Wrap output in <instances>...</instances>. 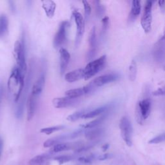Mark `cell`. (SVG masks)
I'll return each mask as SVG.
<instances>
[{
	"label": "cell",
	"mask_w": 165,
	"mask_h": 165,
	"mask_svg": "<svg viewBox=\"0 0 165 165\" xmlns=\"http://www.w3.org/2000/svg\"><path fill=\"white\" fill-rule=\"evenodd\" d=\"M25 75L18 66L12 69L7 81V89L11 99L16 104L18 102L25 87Z\"/></svg>",
	"instance_id": "6da1fadb"
},
{
	"label": "cell",
	"mask_w": 165,
	"mask_h": 165,
	"mask_svg": "<svg viewBox=\"0 0 165 165\" xmlns=\"http://www.w3.org/2000/svg\"><path fill=\"white\" fill-rule=\"evenodd\" d=\"M34 65H35L34 61L32 60L30 63L28 73L26 79V81H25V87L23 88V92L22 94V96L20 97L19 101L16 103V107L15 108V116L17 119H19L23 116V114L24 112L25 105L28 99L27 97L28 94V91L31 86L32 80L33 78V74H34Z\"/></svg>",
	"instance_id": "7a4b0ae2"
},
{
	"label": "cell",
	"mask_w": 165,
	"mask_h": 165,
	"mask_svg": "<svg viewBox=\"0 0 165 165\" xmlns=\"http://www.w3.org/2000/svg\"><path fill=\"white\" fill-rule=\"evenodd\" d=\"M14 54L17 66L25 75L27 70V65L26 62V43L25 34L22 35L20 40H17L15 42Z\"/></svg>",
	"instance_id": "3957f363"
},
{
	"label": "cell",
	"mask_w": 165,
	"mask_h": 165,
	"mask_svg": "<svg viewBox=\"0 0 165 165\" xmlns=\"http://www.w3.org/2000/svg\"><path fill=\"white\" fill-rule=\"evenodd\" d=\"M106 63H107V56L105 55L88 63L84 69V79L87 81L94 77L97 74H98L100 71L104 69Z\"/></svg>",
	"instance_id": "277c9868"
},
{
	"label": "cell",
	"mask_w": 165,
	"mask_h": 165,
	"mask_svg": "<svg viewBox=\"0 0 165 165\" xmlns=\"http://www.w3.org/2000/svg\"><path fill=\"white\" fill-rule=\"evenodd\" d=\"M46 67H47L46 61L45 60H43L42 61L41 69L40 75L38 76L36 81L34 83L31 89L30 95L38 99H39L42 92H43L45 87L46 75Z\"/></svg>",
	"instance_id": "5b68a950"
},
{
	"label": "cell",
	"mask_w": 165,
	"mask_h": 165,
	"mask_svg": "<svg viewBox=\"0 0 165 165\" xmlns=\"http://www.w3.org/2000/svg\"><path fill=\"white\" fill-rule=\"evenodd\" d=\"M70 23L67 21H64L60 23L53 40V45L55 49H60L63 48L62 46L65 43L67 40L68 29Z\"/></svg>",
	"instance_id": "8992f818"
},
{
	"label": "cell",
	"mask_w": 165,
	"mask_h": 165,
	"mask_svg": "<svg viewBox=\"0 0 165 165\" xmlns=\"http://www.w3.org/2000/svg\"><path fill=\"white\" fill-rule=\"evenodd\" d=\"M119 128L122 139L126 145L131 146L132 145V126L126 116L122 117L119 122Z\"/></svg>",
	"instance_id": "52a82bcc"
},
{
	"label": "cell",
	"mask_w": 165,
	"mask_h": 165,
	"mask_svg": "<svg viewBox=\"0 0 165 165\" xmlns=\"http://www.w3.org/2000/svg\"><path fill=\"white\" fill-rule=\"evenodd\" d=\"M72 14L76 24V31H77L75 40V47H78L81 43L84 34V28H85V21L82 14L78 10H74Z\"/></svg>",
	"instance_id": "ba28073f"
},
{
	"label": "cell",
	"mask_w": 165,
	"mask_h": 165,
	"mask_svg": "<svg viewBox=\"0 0 165 165\" xmlns=\"http://www.w3.org/2000/svg\"><path fill=\"white\" fill-rule=\"evenodd\" d=\"M152 6L153 1H148L145 3L144 13L141 19V24L144 31L149 33L151 31L152 22Z\"/></svg>",
	"instance_id": "9c48e42d"
},
{
	"label": "cell",
	"mask_w": 165,
	"mask_h": 165,
	"mask_svg": "<svg viewBox=\"0 0 165 165\" xmlns=\"http://www.w3.org/2000/svg\"><path fill=\"white\" fill-rule=\"evenodd\" d=\"M88 44H89V48H88L87 57L88 61H92V60L96 56L97 51H98V40H97L96 30L95 27H92L89 33Z\"/></svg>",
	"instance_id": "30bf717a"
},
{
	"label": "cell",
	"mask_w": 165,
	"mask_h": 165,
	"mask_svg": "<svg viewBox=\"0 0 165 165\" xmlns=\"http://www.w3.org/2000/svg\"><path fill=\"white\" fill-rule=\"evenodd\" d=\"M78 102V99L71 98L65 96L53 99L52 105L56 108H66L74 106Z\"/></svg>",
	"instance_id": "8fae6325"
},
{
	"label": "cell",
	"mask_w": 165,
	"mask_h": 165,
	"mask_svg": "<svg viewBox=\"0 0 165 165\" xmlns=\"http://www.w3.org/2000/svg\"><path fill=\"white\" fill-rule=\"evenodd\" d=\"M119 75L117 74H107L101 75L98 78H96L93 80L92 82L97 88H98L104 86L105 84H108L110 83L117 81L119 79Z\"/></svg>",
	"instance_id": "7c38bea8"
},
{
	"label": "cell",
	"mask_w": 165,
	"mask_h": 165,
	"mask_svg": "<svg viewBox=\"0 0 165 165\" xmlns=\"http://www.w3.org/2000/svg\"><path fill=\"white\" fill-rule=\"evenodd\" d=\"M70 60V54L65 48L60 49V70L61 75L65 74L69 64Z\"/></svg>",
	"instance_id": "4fadbf2b"
},
{
	"label": "cell",
	"mask_w": 165,
	"mask_h": 165,
	"mask_svg": "<svg viewBox=\"0 0 165 165\" xmlns=\"http://www.w3.org/2000/svg\"><path fill=\"white\" fill-rule=\"evenodd\" d=\"M39 99L34 98L32 96H29L27 101V120L31 121L35 115L37 107V103Z\"/></svg>",
	"instance_id": "5bb4252c"
},
{
	"label": "cell",
	"mask_w": 165,
	"mask_h": 165,
	"mask_svg": "<svg viewBox=\"0 0 165 165\" xmlns=\"http://www.w3.org/2000/svg\"><path fill=\"white\" fill-rule=\"evenodd\" d=\"M112 104L106 105L102 106V107L95 108L94 110H92L88 111L83 116V119H92V118L102 115V114L108 112V110L112 108Z\"/></svg>",
	"instance_id": "9a60e30c"
},
{
	"label": "cell",
	"mask_w": 165,
	"mask_h": 165,
	"mask_svg": "<svg viewBox=\"0 0 165 165\" xmlns=\"http://www.w3.org/2000/svg\"><path fill=\"white\" fill-rule=\"evenodd\" d=\"M69 139H72L70 133L60 135H58V136L47 139L43 143V146L45 148L52 147L57 145V144L62 143L66 140H69Z\"/></svg>",
	"instance_id": "2e32d148"
},
{
	"label": "cell",
	"mask_w": 165,
	"mask_h": 165,
	"mask_svg": "<svg viewBox=\"0 0 165 165\" xmlns=\"http://www.w3.org/2000/svg\"><path fill=\"white\" fill-rule=\"evenodd\" d=\"M84 69H78L68 72L65 75V81L69 83H74L79 80L84 79Z\"/></svg>",
	"instance_id": "e0dca14e"
},
{
	"label": "cell",
	"mask_w": 165,
	"mask_h": 165,
	"mask_svg": "<svg viewBox=\"0 0 165 165\" xmlns=\"http://www.w3.org/2000/svg\"><path fill=\"white\" fill-rule=\"evenodd\" d=\"M52 153H46L38 155L32 158L28 161V165H45L51 159Z\"/></svg>",
	"instance_id": "ac0fdd59"
},
{
	"label": "cell",
	"mask_w": 165,
	"mask_h": 165,
	"mask_svg": "<svg viewBox=\"0 0 165 165\" xmlns=\"http://www.w3.org/2000/svg\"><path fill=\"white\" fill-rule=\"evenodd\" d=\"M42 8L44 10L46 16L49 18H52L55 14L56 9V4L51 0H44L42 1Z\"/></svg>",
	"instance_id": "d6986e66"
},
{
	"label": "cell",
	"mask_w": 165,
	"mask_h": 165,
	"mask_svg": "<svg viewBox=\"0 0 165 165\" xmlns=\"http://www.w3.org/2000/svg\"><path fill=\"white\" fill-rule=\"evenodd\" d=\"M104 129L101 128H94L85 130L84 132V137L90 141H94L102 136L104 134Z\"/></svg>",
	"instance_id": "ffe728a7"
},
{
	"label": "cell",
	"mask_w": 165,
	"mask_h": 165,
	"mask_svg": "<svg viewBox=\"0 0 165 165\" xmlns=\"http://www.w3.org/2000/svg\"><path fill=\"white\" fill-rule=\"evenodd\" d=\"M108 112L102 114V115H101L100 117H99L98 118H97V119L93 120L89 122H87L86 124H83L80 126H81V128L85 130L97 128L101 124H102L103 122L106 120V119H107L108 114Z\"/></svg>",
	"instance_id": "44dd1931"
},
{
	"label": "cell",
	"mask_w": 165,
	"mask_h": 165,
	"mask_svg": "<svg viewBox=\"0 0 165 165\" xmlns=\"http://www.w3.org/2000/svg\"><path fill=\"white\" fill-rule=\"evenodd\" d=\"M137 105L139 106V109L141 112L143 117L144 119H146L149 117L150 112V107H151V102L149 99H143L139 101Z\"/></svg>",
	"instance_id": "7402d4cb"
},
{
	"label": "cell",
	"mask_w": 165,
	"mask_h": 165,
	"mask_svg": "<svg viewBox=\"0 0 165 165\" xmlns=\"http://www.w3.org/2000/svg\"><path fill=\"white\" fill-rule=\"evenodd\" d=\"M141 2L138 0H134L132 2V7L129 15V20L134 22L136 19L141 12Z\"/></svg>",
	"instance_id": "603a6c76"
},
{
	"label": "cell",
	"mask_w": 165,
	"mask_h": 165,
	"mask_svg": "<svg viewBox=\"0 0 165 165\" xmlns=\"http://www.w3.org/2000/svg\"><path fill=\"white\" fill-rule=\"evenodd\" d=\"M161 43L156 46L154 52V56L155 60L158 62H162L165 58V43H163L160 41Z\"/></svg>",
	"instance_id": "cb8c5ba5"
},
{
	"label": "cell",
	"mask_w": 165,
	"mask_h": 165,
	"mask_svg": "<svg viewBox=\"0 0 165 165\" xmlns=\"http://www.w3.org/2000/svg\"><path fill=\"white\" fill-rule=\"evenodd\" d=\"M8 31V19L5 14L0 15V38L5 37Z\"/></svg>",
	"instance_id": "d4e9b609"
},
{
	"label": "cell",
	"mask_w": 165,
	"mask_h": 165,
	"mask_svg": "<svg viewBox=\"0 0 165 165\" xmlns=\"http://www.w3.org/2000/svg\"><path fill=\"white\" fill-rule=\"evenodd\" d=\"M83 95H85V92H84V87L75 88V89H71L65 92V96L71 98L78 99Z\"/></svg>",
	"instance_id": "484cf974"
},
{
	"label": "cell",
	"mask_w": 165,
	"mask_h": 165,
	"mask_svg": "<svg viewBox=\"0 0 165 165\" xmlns=\"http://www.w3.org/2000/svg\"><path fill=\"white\" fill-rule=\"evenodd\" d=\"M88 111V109H82L80 110L76 111L74 113L70 114L69 116L66 117V120L70 121V122H75L78 121L81 118H83V116L87 113Z\"/></svg>",
	"instance_id": "4316f807"
},
{
	"label": "cell",
	"mask_w": 165,
	"mask_h": 165,
	"mask_svg": "<svg viewBox=\"0 0 165 165\" xmlns=\"http://www.w3.org/2000/svg\"><path fill=\"white\" fill-rule=\"evenodd\" d=\"M65 128L64 125H56L53 126H50V127L43 128L40 130V132L42 134H45L46 135H50L56 132L62 130Z\"/></svg>",
	"instance_id": "83f0119b"
},
{
	"label": "cell",
	"mask_w": 165,
	"mask_h": 165,
	"mask_svg": "<svg viewBox=\"0 0 165 165\" xmlns=\"http://www.w3.org/2000/svg\"><path fill=\"white\" fill-rule=\"evenodd\" d=\"M137 64L134 60H132V63H130L129 66V79L132 82L134 81L137 77Z\"/></svg>",
	"instance_id": "f1b7e54d"
},
{
	"label": "cell",
	"mask_w": 165,
	"mask_h": 165,
	"mask_svg": "<svg viewBox=\"0 0 165 165\" xmlns=\"http://www.w3.org/2000/svg\"><path fill=\"white\" fill-rule=\"evenodd\" d=\"M83 5L84 7V21L86 22H88V19H89L90 16L91 14V11H92V8L90 5V4L88 3L87 1H82Z\"/></svg>",
	"instance_id": "f546056e"
},
{
	"label": "cell",
	"mask_w": 165,
	"mask_h": 165,
	"mask_svg": "<svg viewBox=\"0 0 165 165\" xmlns=\"http://www.w3.org/2000/svg\"><path fill=\"white\" fill-rule=\"evenodd\" d=\"M74 159H75V157L74 155H65L57 156V157H56L54 158V160L57 161L60 164H62L66 163L69 161H70L73 160Z\"/></svg>",
	"instance_id": "4dcf8cb0"
},
{
	"label": "cell",
	"mask_w": 165,
	"mask_h": 165,
	"mask_svg": "<svg viewBox=\"0 0 165 165\" xmlns=\"http://www.w3.org/2000/svg\"><path fill=\"white\" fill-rule=\"evenodd\" d=\"M165 141V132L160 134L158 136H156L149 141V143L150 144H158Z\"/></svg>",
	"instance_id": "1f68e13d"
},
{
	"label": "cell",
	"mask_w": 165,
	"mask_h": 165,
	"mask_svg": "<svg viewBox=\"0 0 165 165\" xmlns=\"http://www.w3.org/2000/svg\"><path fill=\"white\" fill-rule=\"evenodd\" d=\"M135 117H136V120L138 123L139 125H143L145 119H143L141 112L140 111V109H139L138 105H137L136 110H135Z\"/></svg>",
	"instance_id": "d6a6232c"
},
{
	"label": "cell",
	"mask_w": 165,
	"mask_h": 165,
	"mask_svg": "<svg viewBox=\"0 0 165 165\" xmlns=\"http://www.w3.org/2000/svg\"><path fill=\"white\" fill-rule=\"evenodd\" d=\"M109 18L108 17L105 16L102 19V34L105 35L107 32L108 28Z\"/></svg>",
	"instance_id": "836d02e7"
},
{
	"label": "cell",
	"mask_w": 165,
	"mask_h": 165,
	"mask_svg": "<svg viewBox=\"0 0 165 165\" xmlns=\"http://www.w3.org/2000/svg\"><path fill=\"white\" fill-rule=\"evenodd\" d=\"M96 13L98 16L101 17L105 12L104 7L101 5L99 1H96Z\"/></svg>",
	"instance_id": "e575fe53"
},
{
	"label": "cell",
	"mask_w": 165,
	"mask_h": 165,
	"mask_svg": "<svg viewBox=\"0 0 165 165\" xmlns=\"http://www.w3.org/2000/svg\"><path fill=\"white\" fill-rule=\"evenodd\" d=\"M153 95L155 96H164L165 95V87H162L158 88L153 92Z\"/></svg>",
	"instance_id": "d590c367"
},
{
	"label": "cell",
	"mask_w": 165,
	"mask_h": 165,
	"mask_svg": "<svg viewBox=\"0 0 165 165\" xmlns=\"http://www.w3.org/2000/svg\"><path fill=\"white\" fill-rule=\"evenodd\" d=\"M113 155L112 154H105L103 155H101L98 157V159L99 161H105L108 159H110L112 158Z\"/></svg>",
	"instance_id": "8d00e7d4"
},
{
	"label": "cell",
	"mask_w": 165,
	"mask_h": 165,
	"mask_svg": "<svg viewBox=\"0 0 165 165\" xmlns=\"http://www.w3.org/2000/svg\"><path fill=\"white\" fill-rule=\"evenodd\" d=\"M3 98V87L0 84V112H1V108L2 105V101Z\"/></svg>",
	"instance_id": "74e56055"
},
{
	"label": "cell",
	"mask_w": 165,
	"mask_h": 165,
	"mask_svg": "<svg viewBox=\"0 0 165 165\" xmlns=\"http://www.w3.org/2000/svg\"><path fill=\"white\" fill-rule=\"evenodd\" d=\"M8 4H9V7L10 8V10L12 11V12H14L16 11V5H15V2L12 1H8Z\"/></svg>",
	"instance_id": "f35d334b"
},
{
	"label": "cell",
	"mask_w": 165,
	"mask_h": 165,
	"mask_svg": "<svg viewBox=\"0 0 165 165\" xmlns=\"http://www.w3.org/2000/svg\"><path fill=\"white\" fill-rule=\"evenodd\" d=\"M159 7L161 8V10L163 12V13H164L165 12V1H159L158 2Z\"/></svg>",
	"instance_id": "ab89813d"
},
{
	"label": "cell",
	"mask_w": 165,
	"mask_h": 165,
	"mask_svg": "<svg viewBox=\"0 0 165 165\" xmlns=\"http://www.w3.org/2000/svg\"><path fill=\"white\" fill-rule=\"evenodd\" d=\"M3 149V141L2 138L0 137V160H1Z\"/></svg>",
	"instance_id": "60d3db41"
},
{
	"label": "cell",
	"mask_w": 165,
	"mask_h": 165,
	"mask_svg": "<svg viewBox=\"0 0 165 165\" xmlns=\"http://www.w3.org/2000/svg\"><path fill=\"white\" fill-rule=\"evenodd\" d=\"M108 148H109V145L108 144H105V145H104L102 147V149H103V152H105V151H107L108 149Z\"/></svg>",
	"instance_id": "b9f144b4"
},
{
	"label": "cell",
	"mask_w": 165,
	"mask_h": 165,
	"mask_svg": "<svg viewBox=\"0 0 165 165\" xmlns=\"http://www.w3.org/2000/svg\"><path fill=\"white\" fill-rule=\"evenodd\" d=\"M165 40V28H164V33H163V36H162V37L161 38L160 41H164Z\"/></svg>",
	"instance_id": "7bdbcfd3"
},
{
	"label": "cell",
	"mask_w": 165,
	"mask_h": 165,
	"mask_svg": "<svg viewBox=\"0 0 165 165\" xmlns=\"http://www.w3.org/2000/svg\"><path fill=\"white\" fill-rule=\"evenodd\" d=\"M164 70H165V66H164Z\"/></svg>",
	"instance_id": "ee69618b"
}]
</instances>
